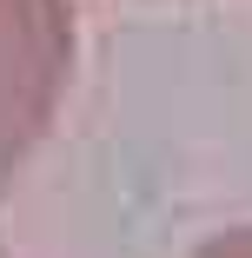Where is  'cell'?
Returning a JSON list of instances; mask_svg holds the SVG:
<instances>
[{
    "label": "cell",
    "mask_w": 252,
    "mask_h": 258,
    "mask_svg": "<svg viewBox=\"0 0 252 258\" xmlns=\"http://www.w3.org/2000/svg\"><path fill=\"white\" fill-rule=\"evenodd\" d=\"M67 67V7L60 0H0V159L46 119V99Z\"/></svg>",
    "instance_id": "obj_1"
}]
</instances>
